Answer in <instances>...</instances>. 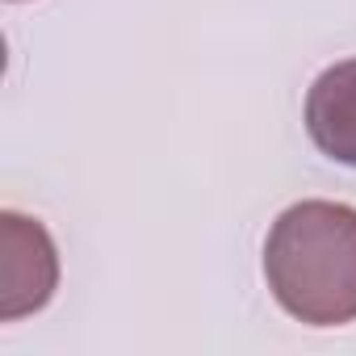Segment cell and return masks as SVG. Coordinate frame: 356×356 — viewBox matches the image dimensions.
Returning a JSON list of instances; mask_svg holds the SVG:
<instances>
[{
    "label": "cell",
    "instance_id": "obj_1",
    "mask_svg": "<svg viewBox=\"0 0 356 356\" xmlns=\"http://www.w3.org/2000/svg\"><path fill=\"white\" fill-rule=\"evenodd\" d=\"M264 281L306 327L356 323V210L323 197L281 210L264 239Z\"/></svg>",
    "mask_w": 356,
    "mask_h": 356
},
{
    "label": "cell",
    "instance_id": "obj_2",
    "mask_svg": "<svg viewBox=\"0 0 356 356\" xmlns=\"http://www.w3.org/2000/svg\"><path fill=\"white\" fill-rule=\"evenodd\" d=\"M59 289V252L38 218L0 214V323L38 314Z\"/></svg>",
    "mask_w": 356,
    "mask_h": 356
},
{
    "label": "cell",
    "instance_id": "obj_3",
    "mask_svg": "<svg viewBox=\"0 0 356 356\" xmlns=\"http://www.w3.org/2000/svg\"><path fill=\"white\" fill-rule=\"evenodd\" d=\"M306 134L327 159L356 168V59L318 72L306 92Z\"/></svg>",
    "mask_w": 356,
    "mask_h": 356
}]
</instances>
